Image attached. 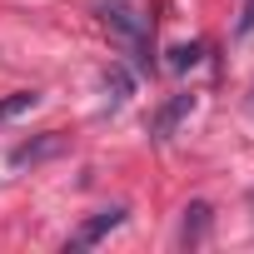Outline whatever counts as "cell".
I'll return each instance as SVG.
<instances>
[{
    "label": "cell",
    "mask_w": 254,
    "mask_h": 254,
    "mask_svg": "<svg viewBox=\"0 0 254 254\" xmlns=\"http://www.w3.org/2000/svg\"><path fill=\"white\" fill-rule=\"evenodd\" d=\"M95 20L110 35V45L120 55H130L135 70H155V50H150V20L130 5V0H95Z\"/></svg>",
    "instance_id": "cell-1"
},
{
    "label": "cell",
    "mask_w": 254,
    "mask_h": 254,
    "mask_svg": "<svg viewBox=\"0 0 254 254\" xmlns=\"http://www.w3.org/2000/svg\"><path fill=\"white\" fill-rule=\"evenodd\" d=\"M120 224H125V209H120V204H115V209H100V214H90V219L70 234L65 249H90V244H100V239H105L110 229H120Z\"/></svg>",
    "instance_id": "cell-2"
},
{
    "label": "cell",
    "mask_w": 254,
    "mask_h": 254,
    "mask_svg": "<svg viewBox=\"0 0 254 254\" xmlns=\"http://www.w3.org/2000/svg\"><path fill=\"white\" fill-rule=\"evenodd\" d=\"M190 110H194V95H170V100L150 115V140H170V135H175V125H180Z\"/></svg>",
    "instance_id": "cell-3"
},
{
    "label": "cell",
    "mask_w": 254,
    "mask_h": 254,
    "mask_svg": "<svg viewBox=\"0 0 254 254\" xmlns=\"http://www.w3.org/2000/svg\"><path fill=\"white\" fill-rule=\"evenodd\" d=\"M60 150H65V135H60V130H45L40 140L15 145V150H10V165H40V160H55Z\"/></svg>",
    "instance_id": "cell-4"
},
{
    "label": "cell",
    "mask_w": 254,
    "mask_h": 254,
    "mask_svg": "<svg viewBox=\"0 0 254 254\" xmlns=\"http://www.w3.org/2000/svg\"><path fill=\"white\" fill-rule=\"evenodd\" d=\"M209 219H214V209H209L204 199H194V204L185 209V224H180V244H185V249H199V244L209 239Z\"/></svg>",
    "instance_id": "cell-5"
},
{
    "label": "cell",
    "mask_w": 254,
    "mask_h": 254,
    "mask_svg": "<svg viewBox=\"0 0 254 254\" xmlns=\"http://www.w3.org/2000/svg\"><path fill=\"white\" fill-rule=\"evenodd\" d=\"M35 105H40L35 90H10L5 100H0V125H10L15 115H25V110H35Z\"/></svg>",
    "instance_id": "cell-6"
},
{
    "label": "cell",
    "mask_w": 254,
    "mask_h": 254,
    "mask_svg": "<svg viewBox=\"0 0 254 254\" xmlns=\"http://www.w3.org/2000/svg\"><path fill=\"white\" fill-rule=\"evenodd\" d=\"M105 90H110L115 105H125V100H130V90H135L130 70H125V65H110V70H105Z\"/></svg>",
    "instance_id": "cell-7"
},
{
    "label": "cell",
    "mask_w": 254,
    "mask_h": 254,
    "mask_svg": "<svg viewBox=\"0 0 254 254\" xmlns=\"http://www.w3.org/2000/svg\"><path fill=\"white\" fill-rule=\"evenodd\" d=\"M199 55H204V45H175L170 50V70H194Z\"/></svg>",
    "instance_id": "cell-8"
},
{
    "label": "cell",
    "mask_w": 254,
    "mask_h": 254,
    "mask_svg": "<svg viewBox=\"0 0 254 254\" xmlns=\"http://www.w3.org/2000/svg\"><path fill=\"white\" fill-rule=\"evenodd\" d=\"M234 35H254V0H244V10H239V25Z\"/></svg>",
    "instance_id": "cell-9"
}]
</instances>
